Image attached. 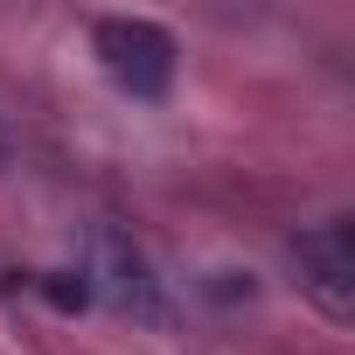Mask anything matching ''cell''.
Listing matches in <instances>:
<instances>
[{
    "label": "cell",
    "mask_w": 355,
    "mask_h": 355,
    "mask_svg": "<svg viewBox=\"0 0 355 355\" xmlns=\"http://www.w3.org/2000/svg\"><path fill=\"white\" fill-rule=\"evenodd\" d=\"M98 63L119 91L132 98H160L174 84V35L160 21H139V15H112L98 21Z\"/></svg>",
    "instance_id": "obj_1"
},
{
    "label": "cell",
    "mask_w": 355,
    "mask_h": 355,
    "mask_svg": "<svg viewBox=\"0 0 355 355\" xmlns=\"http://www.w3.org/2000/svg\"><path fill=\"white\" fill-rule=\"evenodd\" d=\"M293 265H300V293L334 320L348 327L355 320V230L334 216V223H313L300 244H293Z\"/></svg>",
    "instance_id": "obj_2"
},
{
    "label": "cell",
    "mask_w": 355,
    "mask_h": 355,
    "mask_svg": "<svg viewBox=\"0 0 355 355\" xmlns=\"http://www.w3.org/2000/svg\"><path fill=\"white\" fill-rule=\"evenodd\" d=\"M91 279H98L105 306H119V313H132V320H160V286H153V265L139 258L132 237L98 230V237H91Z\"/></svg>",
    "instance_id": "obj_3"
}]
</instances>
